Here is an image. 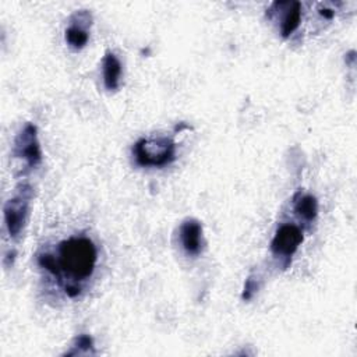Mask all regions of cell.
Segmentation results:
<instances>
[{
  "label": "cell",
  "instance_id": "3957f363",
  "mask_svg": "<svg viewBox=\"0 0 357 357\" xmlns=\"http://www.w3.org/2000/svg\"><path fill=\"white\" fill-rule=\"evenodd\" d=\"M31 198L32 188L28 184H21L18 192L4 204V225L11 238H18L26 223Z\"/></svg>",
  "mask_w": 357,
  "mask_h": 357
},
{
  "label": "cell",
  "instance_id": "30bf717a",
  "mask_svg": "<svg viewBox=\"0 0 357 357\" xmlns=\"http://www.w3.org/2000/svg\"><path fill=\"white\" fill-rule=\"evenodd\" d=\"M294 212L307 222H311L318 215V201L311 194H301L300 191L293 197Z\"/></svg>",
  "mask_w": 357,
  "mask_h": 357
},
{
  "label": "cell",
  "instance_id": "5b68a950",
  "mask_svg": "<svg viewBox=\"0 0 357 357\" xmlns=\"http://www.w3.org/2000/svg\"><path fill=\"white\" fill-rule=\"evenodd\" d=\"M304 240L303 230L294 223L280 225L271 241V251L273 255L290 259Z\"/></svg>",
  "mask_w": 357,
  "mask_h": 357
},
{
  "label": "cell",
  "instance_id": "7a4b0ae2",
  "mask_svg": "<svg viewBox=\"0 0 357 357\" xmlns=\"http://www.w3.org/2000/svg\"><path fill=\"white\" fill-rule=\"evenodd\" d=\"M135 163L142 167H163L176 159V142L167 137L139 138L132 146Z\"/></svg>",
  "mask_w": 357,
  "mask_h": 357
},
{
  "label": "cell",
  "instance_id": "8fae6325",
  "mask_svg": "<svg viewBox=\"0 0 357 357\" xmlns=\"http://www.w3.org/2000/svg\"><path fill=\"white\" fill-rule=\"evenodd\" d=\"M93 347V342L92 337L88 335H79L78 337H75V343H74V350L68 351V356H74V354H82V353H88L91 349Z\"/></svg>",
  "mask_w": 357,
  "mask_h": 357
},
{
  "label": "cell",
  "instance_id": "7c38bea8",
  "mask_svg": "<svg viewBox=\"0 0 357 357\" xmlns=\"http://www.w3.org/2000/svg\"><path fill=\"white\" fill-rule=\"evenodd\" d=\"M319 14H321L324 18L331 20V18H333L335 11H333L332 8H326V7H324V8H321V10H319Z\"/></svg>",
  "mask_w": 357,
  "mask_h": 357
},
{
  "label": "cell",
  "instance_id": "ba28073f",
  "mask_svg": "<svg viewBox=\"0 0 357 357\" xmlns=\"http://www.w3.org/2000/svg\"><path fill=\"white\" fill-rule=\"evenodd\" d=\"M86 21H91V14L85 10L77 11L73 15L71 22L66 28V32H64L66 42L68 43L70 47L79 50L88 43V40H89L88 26L89 25H82V22H86Z\"/></svg>",
  "mask_w": 357,
  "mask_h": 357
},
{
  "label": "cell",
  "instance_id": "52a82bcc",
  "mask_svg": "<svg viewBox=\"0 0 357 357\" xmlns=\"http://www.w3.org/2000/svg\"><path fill=\"white\" fill-rule=\"evenodd\" d=\"M178 237L183 250L190 257H197L201 254L204 247L202 240V225L199 220L194 218H188L183 220L178 229Z\"/></svg>",
  "mask_w": 357,
  "mask_h": 357
},
{
  "label": "cell",
  "instance_id": "277c9868",
  "mask_svg": "<svg viewBox=\"0 0 357 357\" xmlns=\"http://www.w3.org/2000/svg\"><path fill=\"white\" fill-rule=\"evenodd\" d=\"M14 156L25 160L28 167H35L42 162V149L38 139V130L32 123H26L14 139Z\"/></svg>",
  "mask_w": 357,
  "mask_h": 357
},
{
  "label": "cell",
  "instance_id": "6da1fadb",
  "mask_svg": "<svg viewBox=\"0 0 357 357\" xmlns=\"http://www.w3.org/2000/svg\"><path fill=\"white\" fill-rule=\"evenodd\" d=\"M56 278L66 290L70 286L81 287L96 268L98 250L93 241L84 236H73L59 243L56 251Z\"/></svg>",
  "mask_w": 357,
  "mask_h": 357
},
{
  "label": "cell",
  "instance_id": "9c48e42d",
  "mask_svg": "<svg viewBox=\"0 0 357 357\" xmlns=\"http://www.w3.org/2000/svg\"><path fill=\"white\" fill-rule=\"evenodd\" d=\"M103 84L109 91H114L120 85L121 79V61L113 52H106L102 60Z\"/></svg>",
  "mask_w": 357,
  "mask_h": 357
},
{
  "label": "cell",
  "instance_id": "8992f818",
  "mask_svg": "<svg viewBox=\"0 0 357 357\" xmlns=\"http://www.w3.org/2000/svg\"><path fill=\"white\" fill-rule=\"evenodd\" d=\"M280 15L279 32L283 38H289L297 31L301 22V3L298 1H275L272 3L268 15Z\"/></svg>",
  "mask_w": 357,
  "mask_h": 357
}]
</instances>
